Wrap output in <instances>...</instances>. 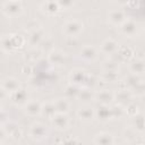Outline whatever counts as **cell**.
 Segmentation results:
<instances>
[{
    "instance_id": "6da1fadb",
    "label": "cell",
    "mask_w": 145,
    "mask_h": 145,
    "mask_svg": "<svg viewBox=\"0 0 145 145\" xmlns=\"http://www.w3.org/2000/svg\"><path fill=\"white\" fill-rule=\"evenodd\" d=\"M27 41L18 34H14V35H5L1 40V48L3 51L9 52L16 49H20Z\"/></svg>"
},
{
    "instance_id": "7a4b0ae2",
    "label": "cell",
    "mask_w": 145,
    "mask_h": 145,
    "mask_svg": "<svg viewBox=\"0 0 145 145\" xmlns=\"http://www.w3.org/2000/svg\"><path fill=\"white\" fill-rule=\"evenodd\" d=\"M2 14L9 18L18 17L23 14V6L20 1L16 0H8L2 6Z\"/></svg>"
},
{
    "instance_id": "3957f363",
    "label": "cell",
    "mask_w": 145,
    "mask_h": 145,
    "mask_svg": "<svg viewBox=\"0 0 145 145\" xmlns=\"http://www.w3.org/2000/svg\"><path fill=\"white\" fill-rule=\"evenodd\" d=\"M48 135V129L46 126L42 122H35L31 126L29 129V137L36 142H40L42 139H44Z\"/></svg>"
},
{
    "instance_id": "277c9868",
    "label": "cell",
    "mask_w": 145,
    "mask_h": 145,
    "mask_svg": "<svg viewBox=\"0 0 145 145\" xmlns=\"http://www.w3.org/2000/svg\"><path fill=\"white\" fill-rule=\"evenodd\" d=\"M62 31L66 35L68 36H77L80 34V32L83 31V24L76 19L72 20H68L67 23L63 24L62 26Z\"/></svg>"
},
{
    "instance_id": "5b68a950",
    "label": "cell",
    "mask_w": 145,
    "mask_h": 145,
    "mask_svg": "<svg viewBox=\"0 0 145 145\" xmlns=\"http://www.w3.org/2000/svg\"><path fill=\"white\" fill-rule=\"evenodd\" d=\"M51 121H52L53 127L56 129H58V130H65V129H67L69 127V123H70L67 113H63V112H57L52 117Z\"/></svg>"
},
{
    "instance_id": "8992f818",
    "label": "cell",
    "mask_w": 145,
    "mask_h": 145,
    "mask_svg": "<svg viewBox=\"0 0 145 145\" xmlns=\"http://www.w3.org/2000/svg\"><path fill=\"white\" fill-rule=\"evenodd\" d=\"M134 94L131 93V91L129 88H125V89H118L117 93H114V100L118 102V104L122 105V106H127L133 99Z\"/></svg>"
},
{
    "instance_id": "52a82bcc",
    "label": "cell",
    "mask_w": 145,
    "mask_h": 145,
    "mask_svg": "<svg viewBox=\"0 0 145 145\" xmlns=\"http://www.w3.org/2000/svg\"><path fill=\"white\" fill-rule=\"evenodd\" d=\"M10 100L14 104L16 105H25L29 100H28V94L26 89L24 88H18L14 93L10 94Z\"/></svg>"
},
{
    "instance_id": "ba28073f",
    "label": "cell",
    "mask_w": 145,
    "mask_h": 145,
    "mask_svg": "<svg viewBox=\"0 0 145 145\" xmlns=\"http://www.w3.org/2000/svg\"><path fill=\"white\" fill-rule=\"evenodd\" d=\"M1 88L5 89L9 95L11 93H14L15 91H17L18 88H20V84H19V80L14 78V77H7L2 80L1 83Z\"/></svg>"
},
{
    "instance_id": "9c48e42d",
    "label": "cell",
    "mask_w": 145,
    "mask_h": 145,
    "mask_svg": "<svg viewBox=\"0 0 145 145\" xmlns=\"http://www.w3.org/2000/svg\"><path fill=\"white\" fill-rule=\"evenodd\" d=\"M95 118H97L102 122H106L112 119V111L111 108L106 104H101L99 109L95 110Z\"/></svg>"
},
{
    "instance_id": "30bf717a",
    "label": "cell",
    "mask_w": 145,
    "mask_h": 145,
    "mask_svg": "<svg viewBox=\"0 0 145 145\" xmlns=\"http://www.w3.org/2000/svg\"><path fill=\"white\" fill-rule=\"evenodd\" d=\"M118 49H119V44L113 39L105 40L100 46V51L104 54H113L118 51Z\"/></svg>"
},
{
    "instance_id": "8fae6325",
    "label": "cell",
    "mask_w": 145,
    "mask_h": 145,
    "mask_svg": "<svg viewBox=\"0 0 145 145\" xmlns=\"http://www.w3.org/2000/svg\"><path fill=\"white\" fill-rule=\"evenodd\" d=\"M119 31L121 34L126 35V36H133L136 34L137 32V26L136 23L130 20V19H126L120 26H119Z\"/></svg>"
},
{
    "instance_id": "7c38bea8",
    "label": "cell",
    "mask_w": 145,
    "mask_h": 145,
    "mask_svg": "<svg viewBox=\"0 0 145 145\" xmlns=\"http://www.w3.org/2000/svg\"><path fill=\"white\" fill-rule=\"evenodd\" d=\"M41 10L44 14L52 16V15H56L60 10V6H59L58 1H56V0H46L41 5Z\"/></svg>"
},
{
    "instance_id": "4fadbf2b",
    "label": "cell",
    "mask_w": 145,
    "mask_h": 145,
    "mask_svg": "<svg viewBox=\"0 0 145 145\" xmlns=\"http://www.w3.org/2000/svg\"><path fill=\"white\" fill-rule=\"evenodd\" d=\"M69 80H70L71 84L79 86L80 84H83L84 82L87 80V74H86V71H84L82 69H75L70 72Z\"/></svg>"
},
{
    "instance_id": "5bb4252c",
    "label": "cell",
    "mask_w": 145,
    "mask_h": 145,
    "mask_svg": "<svg viewBox=\"0 0 145 145\" xmlns=\"http://www.w3.org/2000/svg\"><path fill=\"white\" fill-rule=\"evenodd\" d=\"M41 109H42V104L36 100H29L24 105L25 113L28 116H32V117H34L36 114H41Z\"/></svg>"
},
{
    "instance_id": "9a60e30c",
    "label": "cell",
    "mask_w": 145,
    "mask_h": 145,
    "mask_svg": "<svg viewBox=\"0 0 145 145\" xmlns=\"http://www.w3.org/2000/svg\"><path fill=\"white\" fill-rule=\"evenodd\" d=\"M95 99L97 102H100V104L109 105L114 100V93L108 89H100L97 93H95Z\"/></svg>"
},
{
    "instance_id": "2e32d148",
    "label": "cell",
    "mask_w": 145,
    "mask_h": 145,
    "mask_svg": "<svg viewBox=\"0 0 145 145\" xmlns=\"http://www.w3.org/2000/svg\"><path fill=\"white\" fill-rule=\"evenodd\" d=\"M108 18H109V22L112 25H116V26H120L127 19L125 12L121 11V10H112V11H110L109 15H108Z\"/></svg>"
},
{
    "instance_id": "e0dca14e",
    "label": "cell",
    "mask_w": 145,
    "mask_h": 145,
    "mask_svg": "<svg viewBox=\"0 0 145 145\" xmlns=\"http://www.w3.org/2000/svg\"><path fill=\"white\" fill-rule=\"evenodd\" d=\"M94 143L95 144H101V145H109L114 143V136L110 133L102 131L95 135L94 137Z\"/></svg>"
},
{
    "instance_id": "ac0fdd59",
    "label": "cell",
    "mask_w": 145,
    "mask_h": 145,
    "mask_svg": "<svg viewBox=\"0 0 145 145\" xmlns=\"http://www.w3.org/2000/svg\"><path fill=\"white\" fill-rule=\"evenodd\" d=\"M77 116L83 122H91L95 118V110H93L89 106H85L78 110Z\"/></svg>"
},
{
    "instance_id": "d6986e66",
    "label": "cell",
    "mask_w": 145,
    "mask_h": 145,
    "mask_svg": "<svg viewBox=\"0 0 145 145\" xmlns=\"http://www.w3.org/2000/svg\"><path fill=\"white\" fill-rule=\"evenodd\" d=\"M48 60L50 63L53 65H61L65 60V53L61 50L53 49L48 53Z\"/></svg>"
},
{
    "instance_id": "ffe728a7",
    "label": "cell",
    "mask_w": 145,
    "mask_h": 145,
    "mask_svg": "<svg viewBox=\"0 0 145 145\" xmlns=\"http://www.w3.org/2000/svg\"><path fill=\"white\" fill-rule=\"evenodd\" d=\"M57 113V109L54 105V101H49L42 104V109H41V114L44 116L48 119H52V117Z\"/></svg>"
},
{
    "instance_id": "44dd1931",
    "label": "cell",
    "mask_w": 145,
    "mask_h": 145,
    "mask_svg": "<svg viewBox=\"0 0 145 145\" xmlns=\"http://www.w3.org/2000/svg\"><path fill=\"white\" fill-rule=\"evenodd\" d=\"M80 57L82 59H84L85 61H93L96 59L97 57V51L94 46H91V45H86L80 51Z\"/></svg>"
},
{
    "instance_id": "7402d4cb",
    "label": "cell",
    "mask_w": 145,
    "mask_h": 145,
    "mask_svg": "<svg viewBox=\"0 0 145 145\" xmlns=\"http://www.w3.org/2000/svg\"><path fill=\"white\" fill-rule=\"evenodd\" d=\"M43 39H44V32H43L42 28H40V29H37V31H34V32L29 33V36H28V39H27L26 41H27L31 45L35 46V45H39Z\"/></svg>"
},
{
    "instance_id": "603a6c76",
    "label": "cell",
    "mask_w": 145,
    "mask_h": 145,
    "mask_svg": "<svg viewBox=\"0 0 145 145\" xmlns=\"http://www.w3.org/2000/svg\"><path fill=\"white\" fill-rule=\"evenodd\" d=\"M129 69L133 74L140 75L145 72V60L143 59H136L129 63Z\"/></svg>"
},
{
    "instance_id": "cb8c5ba5",
    "label": "cell",
    "mask_w": 145,
    "mask_h": 145,
    "mask_svg": "<svg viewBox=\"0 0 145 145\" xmlns=\"http://www.w3.org/2000/svg\"><path fill=\"white\" fill-rule=\"evenodd\" d=\"M54 105H56L57 112L67 113L70 110V102H69V99H67V97L54 100Z\"/></svg>"
},
{
    "instance_id": "d4e9b609",
    "label": "cell",
    "mask_w": 145,
    "mask_h": 145,
    "mask_svg": "<svg viewBox=\"0 0 145 145\" xmlns=\"http://www.w3.org/2000/svg\"><path fill=\"white\" fill-rule=\"evenodd\" d=\"M134 52H135V51H134L131 48H129V46H119V49H118V51H117L116 53H117L118 57L121 58L122 60L128 61V60H130V59L134 57Z\"/></svg>"
},
{
    "instance_id": "484cf974",
    "label": "cell",
    "mask_w": 145,
    "mask_h": 145,
    "mask_svg": "<svg viewBox=\"0 0 145 145\" xmlns=\"http://www.w3.org/2000/svg\"><path fill=\"white\" fill-rule=\"evenodd\" d=\"M77 99H78L80 102L87 103V102L92 101L93 99H95V93H92L89 89H80L79 93H78Z\"/></svg>"
},
{
    "instance_id": "4316f807",
    "label": "cell",
    "mask_w": 145,
    "mask_h": 145,
    "mask_svg": "<svg viewBox=\"0 0 145 145\" xmlns=\"http://www.w3.org/2000/svg\"><path fill=\"white\" fill-rule=\"evenodd\" d=\"M79 87L78 85H74V84H70L66 87L65 89V95L67 99H77L78 96V93H79Z\"/></svg>"
},
{
    "instance_id": "83f0119b",
    "label": "cell",
    "mask_w": 145,
    "mask_h": 145,
    "mask_svg": "<svg viewBox=\"0 0 145 145\" xmlns=\"http://www.w3.org/2000/svg\"><path fill=\"white\" fill-rule=\"evenodd\" d=\"M102 80L105 83H113L118 80V72L117 70H104L102 74Z\"/></svg>"
},
{
    "instance_id": "f1b7e54d",
    "label": "cell",
    "mask_w": 145,
    "mask_h": 145,
    "mask_svg": "<svg viewBox=\"0 0 145 145\" xmlns=\"http://www.w3.org/2000/svg\"><path fill=\"white\" fill-rule=\"evenodd\" d=\"M26 54H27V56H26V58H27L29 61L35 62V61H39V60H40V58L42 57V50H41V49L33 48V49H31Z\"/></svg>"
},
{
    "instance_id": "f546056e",
    "label": "cell",
    "mask_w": 145,
    "mask_h": 145,
    "mask_svg": "<svg viewBox=\"0 0 145 145\" xmlns=\"http://www.w3.org/2000/svg\"><path fill=\"white\" fill-rule=\"evenodd\" d=\"M125 84H126V86H127V88H129V89H131L137 83H139L140 82V78L138 77V75H136V74H130L128 77H126L125 78Z\"/></svg>"
},
{
    "instance_id": "4dcf8cb0",
    "label": "cell",
    "mask_w": 145,
    "mask_h": 145,
    "mask_svg": "<svg viewBox=\"0 0 145 145\" xmlns=\"http://www.w3.org/2000/svg\"><path fill=\"white\" fill-rule=\"evenodd\" d=\"M39 45H40V49H41L42 51L46 50L48 52H50L51 50L54 49V48H53V40H52L51 37H49V36H44V39L41 41V43H40Z\"/></svg>"
},
{
    "instance_id": "1f68e13d",
    "label": "cell",
    "mask_w": 145,
    "mask_h": 145,
    "mask_svg": "<svg viewBox=\"0 0 145 145\" xmlns=\"http://www.w3.org/2000/svg\"><path fill=\"white\" fill-rule=\"evenodd\" d=\"M133 118H134V126H135L136 130L143 131L145 129V118L143 116H138V114H136Z\"/></svg>"
},
{
    "instance_id": "d6a6232c",
    "label": "cell",
    "mask_w": 145,
    "mask_h": 145,
    "mask_svg": "<svg viewBox=\"0 0 145 145\" xmlns=\"http://www.w3.org/2000/svg\"><path fill=\"white\" fill-rule=\"evenodd\" d=\"M131 93L134 94V95H138V96H142L143 94H145V82H139V83H137L131 89Z\"/></svg>"
},
{
    "instance_id": "836d02e7",
    "label": "cell",
    "mask_w": 145,
    "mask_h": 145,
    "mask_svg": "<svg viewBox=\"0 0 145 145\" xmlns=\"http://www.w3.org/2000/svg\"><path fill=\"white\" fill-rule=\"evenodd\" d=\"M111 111H112V118H118L119 119L123 114H126V109L120 104H117L113 108H111Z\"/></svg>"
},
{
    "instance_id": "e575fe53",
    "label": "cell",
    "mask_w": 145,
    "mask_h": 145,
    "mask_svg": "<svg viewBox=\"0 0 145 145\" xmlns=\"http://www.w3.org/2000/svg\"><path fill=\"white\" fill-rule=\"evenodd\" d=\"M126 114L128 116V117H135L136 114H138V106L135 104V103H133V102H130L126 108Z\"/></svg>"
},
{
    "instance_id": "d590c367",
    "label": "cell",
    "mask_w": 145,
    "mask_h": 145,
    "mask_svg": "<svg viewBox=\"0 0 145 145\" xmlns=\"http://www.w3.org/2000/svg\"><path fill=\"white\" fill-rule=\"evenodd\" d=\"M40 28H42V27H41V24H40L37 20H29V22H27L26 25H25V29L28 31L29 33H32V32H34V31H37V29H40Z\"/></svg>"
},
{
    "instance_id": "8d00e7d4",
    "label": "cell",
    "mask_w": 145,
    "mask_h": 145,
    "mask_svg": "<svg viewBox=\"0 0 145 145\" xmlns=\"http://www.w3.org/2000/svg\"><path fill=\"white\" fill-rule=\"evenodd\" d=\"M104 70H117L118 69V65L116 61H106L103 65Z\"/></svg>"
},
{
    "instance_id": "74e56055",
    "label": "cell",
    "mask_w": 145,
    "mask_h": 145,
    "mask_svg": "<svg viewBox=\"0 0 145 145\" xmlns=\"http://www.w3.org/2000/svg\"><path fill=\"white\" fill-rule=\"evenodd\" d=\"M22 136H23V133H22V130H20V128H19V127H17V128H16L14 131H11V133H10V135H9V137H10V138L16 139V140L20 139V138H22Z\"/></svg>"
},
{
    "instance_id": "f35d334b",
    "label": "cell",
    "mask_w": 145,
    "mask_h": 145,
    "mask_svg": "<svg viewBox=\"0 0 145 145\" xmlns=\"http://www.w3.org/2000/svg\"><path fill=\"white\" fill-rule=\"evenodd\" d=\"M57 1L59 3L60 8H63V9H67V8L71 7L72 3H74V0H57Z\"/></svg>"
},
{
    "instance_id": "ab89813d",
    "label": "cell",
    "mask_w": 145,
    "mask_h": 145,
    "mask_svg": "<svg viewBox=\"0 0 145 145\" xmlns=\"http://www.w3.org/2000/svg\"><path fill=\"white\" fill-rule=\"evenodd\" d=\"M32 71H33V69H32V66H31V65H25V66L22 68V72H23L25 76L31 75Z\"/></svg>"
},
{
    "instance_id": "60d3db41",
    "label": "cell",
    "mask_w": 145,
    "mask_h": 145,
    "mask_svg": "<svg viewBox=\"0 0 145 145\" xmlns=\"http://www.w3.org/2000/svg\"><path fill=\"white\" fill-rule=\"evenodd\" d=\"M120 5H128V2H129V0H117Z\"/></svg>"
},
{
    "instance_id": "b9f144b4",
    "label": "cell",
    "mask_w": 145,
    "mask_h": 145,
    "mask_svg": "<svg viewBox=\"0 0 145 145\" xmlns=\"http://www.w3.org/2000/svg\"><path fill=\"white\" fill-rule=\"evenodd\" d=\"M140 97H142V102H143V103L145 104V94H143V95H142Z\"/></svg>"
},
{
    "instance_id": "7bdbcfd3",
    "label": "cell",
    "mask_w": 145,
    "mask_h": 145,
    "mask_svg": "<svg viewBox=\"0 0 145 145\" xmlns=\"http://www.w3.org/2000/svg\"><path fill=\"white\" fill-rule=\"evenodd\" d=\"M16 1H20V0H16Z\"/></svg>"
}]
</instances>
